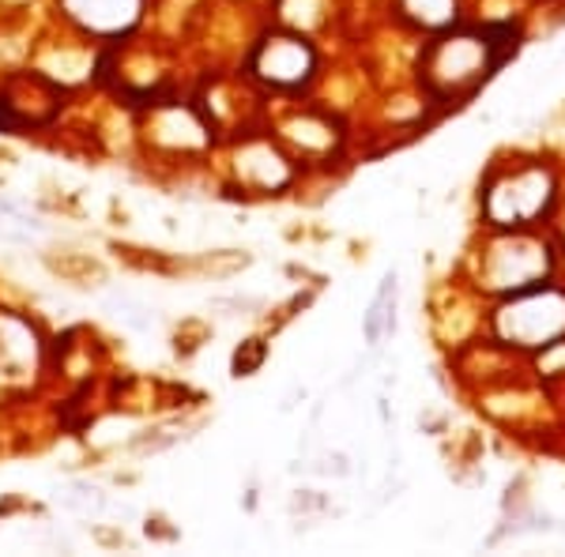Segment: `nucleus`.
Instances as JSON below:
<instances>
[{
	"label": "nucleus",
	"mask_w": 565,
	"mask_h": 557,
	"mask_svg": "<svg viewBox=\"0 0 565 557\" xmlns=\"http://www.w3.org/2000/svg\"><path fill=\"white\" fill-rule=\"evenodd\" d=\"M509 31H449L426 45L418 61V79L434 98L471 95L505 57Z\"/></svg>",
	"instance_id": "f257e3e1"
},
{
	"label": "nucleus",
	"mask_w": 565,
	"mask_h": 557,
	"mask_svg": "<svg viewBox=\"0 0 565 557\" xmlns=\"http://www.w3.org/2000/svg\"><path fill=\"white\" fill-rule=\"evenodd\" d=\"M498 332L516 346H551L565 335L562 290H521L498 317Z\"/></svg>",
	"instance_id": "f03ea898"
},
{
	"label": "nucleus",
	"mask_w": 565,
	"mask_h": 557,
	"mask_svg": "<svg viewBox=\"0 0 565 557\" xmlns=\"http://www.w3.org/2000/svg\"><path fill=\"white\" fill-rule=\"evenodd\" d=\"M554 200V181L546 170H516L494 181L487 193V215L494 226L535 223Z\"/></svg>",
	"instance_id": "7ed1b4c3"
},
{
	"label": "nucleus",
	"mask_w": 565,
	"mask_h": 557,
	"mask_svg": "<svg viewBox=\"0 0 565 557\" xmlns=\"http://www.w3.org/2000/svg\"><path fill=\"white\" fill-rule=\"evenodd\" d=\"M317 68V57L309 50L306 39L298 34H276V39H264L253 53V76L264 79L268 87L295 90L302 87Z\"/></svg>",
	"instance_id": "20e7f679"
},
{
	"label": "nucleus",
	"mask_w": 565,
	"mask_h": 557,
	"mask_svg": "<svg viewBox=\"0 0 565 557\" xmlns=\"http://www.w3.org/2000/svg\"><path fill=\"white\" fill-rule=\"evenodd\" d=\"M543 271H546V249L535 242H505L490 249V260H487L490 287L527 290V287H535V279H540Z\"/></svg>",
	"instance_id": "39448f33"
},
{
	"label": "nucleus",
	"mask_w": 565,
	"mask_h": 557,
	"mask_svg": "<svg viewBox=\"0 0 565 557\" xmlns=\"http://www.w3.org/2000/svg\"><path fill=\"white\" fill-rule=\"evenodd\" d=\"M143 0H65V12L95 34H117L136 23Z\"/></svg>",
	"instance_id": "423d86ee"
},
{
	"label": "nucleus",
	"mask_w": 565,
	"mask_h": 557,
	"mask_svg": "<svg viewBox=\"0 0 565 557\" xmlns=\"http://www.w3.org/2000/svg\"><path fill=\"white\" fill-rule=\"evenodd\" d=\"M396 4L407 23L426 26V31H445L457 20V0H396Z\"/></svg>",
	"instance_id": "0eeeda50"
},
{
	"label": "nucleus",
	"mask_w": 565,
	"mask_h": 557,
	"mask_svg": "<svg viewBox=\"0 0 565 557\" xmlns=\"http://www.w3.org/2000/svg\"><path fill=\"white\" fill-rule=\"evenodd\" d=\"M396 279H385V287H381V294L377 301L370 306V313H366V340L377 346L381 340H385V332L392 328V298H396V287H392Z\"/></svg>",
	"instance_id": "6e6552de"
},
{
	"label": "nucleus",
	"mask_w": 565,
	"mask_h": 557,
	"mask_svg": "<svg viewBox=\"0 0 565 557\" xmlns=\"http://www.w3.org/2000/svg\"><path fill=\"white\" fill-rule=\"evenodd\" d=\"M61 501H65V508H72V513H90V508H103V493L90 490V486H72Z\"/></svg>",
	"instance_id": "1a4fd4ad"
},
{
	"label": "nucleus",
	"mask_w": 565,
	"mask_h": 557,
	"mask_svg": "<svg viewBox=\"0 0 565 557\" xmlns=\"http://www.w3.org/2000/svg\"><path fill=\"white\" fill-rule=\"evenodd\" d=\"M260 358H264V346H260L257 340L245 343V351L234 354V373H238V377H249V373L260 365Z\"/></svg>",
	"instance_id": "9d476101"
}]
</instances>
